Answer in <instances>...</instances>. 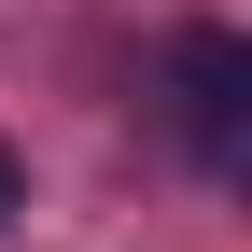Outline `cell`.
Masks as SVG:
<instances>
[{"label":"cell","mask_w":252,"mask_h":252,"mask_svg":"<svg viewBox=\"0 0 252 252\" xmlns=\"http://www.w3.org/2000/svg\"><path fill=\"white\" fill-rule=\"evenodd\" d=\"M0 210H14V140H0Z\"/></svg>","instance_id":"cell-2"},{"label":"cell","mask_w":252,"mask_h":252,"mask_svg":"<svg viewBox=\"0 0 252 252\" xmlns=\"http://www.w3.org/2000/svg\"><path fill=\"white\" fill-rule=\"evenodd\" d=\"M168 126H182V154H210V168L238 154V126H252V42L238 28H182L168 42Z\"/></svg>","instance_id":"cell-1"}]
</instances>
